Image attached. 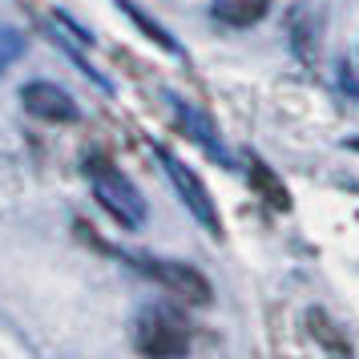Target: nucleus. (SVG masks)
Instances as JSON below:
<instances>
[{
    "instance_id": "3",
    "label": "nucleus",
    "mask_w": 359,
    "mask_h": 359,
    "mask_svg": "<svg viewBox=\"0 0 359 359\" xmlns=\"http://www.w3.org/2000/svg\"><path fill=\"white\" fill-rule=\"evenodd\" d=\"M142 271H146L154 283H162L170 294H178V299H186V303H194V307H206L214 299V287L210 278L202 275V271H194V266H186V262H165V259H142L137 262Z\"/></svg>"
},
{
    "instance_id": "2",
    "label": "nucleus",
    "mask_w": 359,
    "mask_h": 359,
    "mask_svg": "<svg viewBox=\"0 0 359 359\" xmlns=\"http://www.w3.org/2000/svg\"><path fill=\"white\" fill-rule=\"evenodd\" d=\"M137 351L142 355H186L190 331L174 311H146L137 319Z\"/></svg>"
},
{
    "instance_id": "1",
    "label": "nucleus",
    "mask_w": 359,
    "mask_h": 359,
    "mask_svg": "<svg viewBox=\"0 0 359 359\" xmlns=\"http://www.w3.org/2000/svg\"><path fill=\"white\" fill-rule=\"evenodd\" d=\"M89 178H93L97 202L121 226H142L146 222V202H142V194L133 190V182L121 170H114L109 162H89Z\"/></svg>"
},
{
    "instance_id": "7",
    "label": "nucleus",
    "mask_w": 359,
    "mask_h": 359,
    "mask_svg": "<svg viewBox=\"0 0 359 359\" xmlns=\"http://www.w3.org/2000/svg\"><path fill=\"white\" fill-rule=\"evenodd\" d=\"M250 178H255V186H259L262 194H266V202H271L275 210H287V206H291V198H287V190H283V182H278L262 162L250 165Z\"/></svg>"
},
{
    "instance_id": "8",
    "label": "nucleus",
    "mask_w": 359,
    "mask_h": 359,
    "mask_svg": "<svg viewBox=\"0 0 359 359\" xmlns=\"http://www.w3.org/2000/svg\"><path fill=\"white\" fill-rule=\"evenodd\" d=\"M20 53H25V36L17 29H0V73L17 61Z\"/></svg>"
},
{
    "instance_id": "6",
    "label": "nucleus",
    "mask_w": 359,
    "mask_h": 359,
    "mask_svg": "<svg viewBox=\"0 0 359 359\" xmlns=\"http://www.w3.org/2000/svg\"><path fill=\"white\" fill-rule=\"evenodd\" d=\"M271 8V0H214V17L222 25H234V29H250L259 25Z\"/></svg>"
},
{
    "instance_id": "4",
    "label": "nucleus",
    "mask_w": 359,
    "mask_h": 359,
    "mask_svg": "<svg viewBox=\"0 0 359 359\" xmlns=\"http://www.w3.org/2000/svg\"><path fill=\"white\" fill-rule=\"evenodd\" d=\"M162 162H165V170H170L174 186H178L182 202H186V206L194 210L198 222L210 230V234H222V222H218V210H214V198H210V190L202 186V178H198L190 165H182L178 158H174V154H162Z\"/></svg>"
},
{
    "instance_id": "5",
    "label": "nucleus",
    "mask_w": 359,
    "mask_h": 359,
    "mask_svg": "<svg viewBox=\"0 0 359 359\" xmlns=\"http://www.w3.org/2000/svg\"><path fill=\"white\" fill-rule=\"evenodd\" d=\"M20 101H25V109H29L33 117H41V121H73V117H77V105H73V97H69L65 89L49 85V81L25 85Z\"/></svg>"
}]
</instances>
